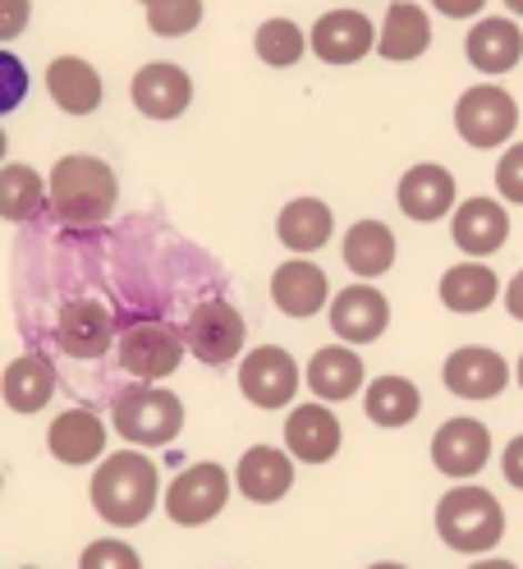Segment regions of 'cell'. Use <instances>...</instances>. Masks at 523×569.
<instances>
[{
	"label": "cell",
	"mask_w": 523,
	"mask_h": 569,
	"mask_svg": "<svg viewBox=\"0 0 523 569\" xmlns=\"http://www.w3.org/2000/svg\"><path fill=\"white\" fill-rule=\"evenodd\" d=\"M88 491H92V510L107 523L138 528L161 501V469L143 450H115L97 465Z\"/></svg>",
	"instance_id": "cell-1"
},
{
	"label": "cell",
	"mask_w": 523,
	"mask_h": 569,
	"mask_svg": "<svg viewBox=\"0 0 523 569\" xmlns=\"http://www.w3.org/2000/svg\"><path fill=\"white\" fill-rule=\"evenodd\" d=\"M47 189H51V211L64 226H74V230L107 226L115 202H120L115 170L101 157H88V152L60 157L56 170H51V180H47Z\"/></svg>",
	"instance_id": "cell-2"
},
{
	"label": "cell",
	"mask_w": 523,
	"mask_h": 569,
	"mask_svg": "<svg viewBox=\"0 0 523 569\" xmlns=\"http://www.w3.org/2000/svg\"><path fill=\"white\" fill-rule=\"evenodd\" d=\"M436 532L450 551L464 556H482L505 538V510L486 487H450L436 506Z\"/></svg>",
	"instance_id": "cell-3"
},
{
	"label": "cell",
	"mask_w": 523,
	"mask_h": 569,
	"mask_svg": "<svg viewBox=\"0 0 523 569\" xmlns=\"http://www.w3.org/2000/svg\"><path fill=\"white\" fill-rule=\"evenodd\" d=\"M111 427L143 450H161L184 432V400L174 390H161L157 381H133L115 396Z\"/></svg>",
	"instance_id": "cell-4"
},
{
	"label": "cell",
	"mask_w": 523,
	"mask_h": 569,
	"mask_svg": "<svg viewBox=\"0 0 523 569\" xmlns=\"http://www.w3.org/2000/svg\"><path fill=\"white\" fill-rule=\"evenodd\" d=\"M184 336L165 327V322H133L120 331V345H115V363L138 377V381H165L174 368L184 363Z\"/></svg>",
	"instance_id": "cell-5"
},
{
	"label": "cell",
	"mask_w": 523,
	"mask_h": 569,
	"mask_svg": "<svg viewBox=\"0 0 523 569\" xmlns=\"http://www.w3.org/2000/svg\"><path fill=\"white\" fill-rule=\"evenodd\" d=\"M455 129L477 152L501 148V142H510V133L519 129V106H514V97L505 88L477 83L455 101Z\"/></svg>",
	"instance_id": "cell-6"
},
{
	"label": "cell",
	"mask_w": 523,
	"mask_h": 569,
	"mask_svg": "<svg viewBox=\"0 0 523 569\" xmlns=\"http://www.w3.org/2000/svg\"><path fill=\"white\" fill-rule=\"evenodd\" d=\"M230 501V473L221 465H189L180 478H174L165 487V515L170 523H180V528H202V523H212Z\"/></svg>",
	"instance_id": "cell-7"
},
{
	"label": "cell",
	"mask_w": 523,
	"mask_h": 569,
	"mask_svg": "<svg viewBox=\"0 0 523 569\" xmlns=\"http://www.w3.org/2000/svg\"><path fill=\"white\" fill-rule=\"evenodd\" d=\"M184 340H189V353L207 368H225L234 353H243V340H249V327L243 317L225 303V299H207L189 312L184 322Z\"/></svg>",
	"instance_id": "cell-8"
},
{
	"label": "cell",
	"mask_w": 523,
	"mask_h": 569,
	"mask_svg": "<svg viewBox=\"0 0 523 569\" xmlns=\"http://www.w3.org/2000/svg\"><path fill=\"white\" fill-rule=\"evenodd\" d=\"M299 381H303L299 363L290 359L281 345H258L253 353H243V363H239V390H243V400L258 405V409H285V405H294Z\"/></svg>",
	"instance_id": "cell-9"
},
{
	"label": "cell",
	"mask_w": 523,
	"mask_h": 569,
	"mask_svg": "<svg viewBox=\"0 0 523 569\" xmlns=\"http://www.w3.org/2000/svg\"><path fill=\"white\" fill-rule=\"evenodd\" d=\"M492 459V427L477 422V418H450L436 427L432 437V465L445 473V478H477Z\"/></svg>",
	"instance_id": "cell-10"
},
{
	"label": "cell",
	"mask_w": 523,
	"mask_h": 569,
	"mask_svg": "<svg viewBox=\"0 0 523 569\" xmlns=\"http://www.w3.org/2000/svg\"><path fill=\"white\" fill-rule=\"evenodd\" d=\"M129 97L138 106V116H148V120H180L189 111V101H193V79L184 74L180 64L152 60V64H143L133 74Z\"/></svg>",
	"instance_id": "cell-11"
},
{
	"label": "cell",
	"mask_w": 523,
	"mask_h": 569,
	"mask_svg": "<svg viewBox=\"0 0 523 569\" xmlns=\"http://www.w3.org/2000/svg\"><path fill=\"white\" fill-rule=\"evenodd\" d=\"M391 327V303L376 284H344L331 299V331L344 345H372Z\"/></svg>",
	"instance_id": "cell-12"
},
{
	"label": "cell",
	"mask_w": 523,
	"mask_h": 569,
	"mask_svg": "<svg viewBox=\"0 0 523 569\" xmlns=\"http://www.w3.org/2000/svg\"><path fill=\"white\" fill-rule=\"evenodd\" d=\"M376 38H381V32L359 10H331V14H322L318 23H312V32H308L312 56L326 60V64H359L368 51H376Z\"/></svg>",
	"instance_id": "cell-13"
},
{
	"label": "cell",
	"mask_w": 523,
	"mask_h": 569,
	"mask_svg": "<svg viewBox=\"0 0 523 569\" xmlns=\"http://www.w3.org/2000/svg\"><path fill=\"white\" fill-rule=\"evenodd\" d=\"M445 386L460 400H496L510 386V363L486 345H464L445 359Z\"/></svg>",
	"instance_id": "cell-14"
},
{
	"label": "cell",
	"mask_w": 523,
	"mask_h": 569,
	"mask_svg": "<svg viewBox=\"0 0 523 569\" xmlns=\"http://www.w3.org/2000/svg\"><path fill=\"white\" fill-rule=\"evenodd\" d=\"M115 336V317L107 303L97 299H74L60 308V322H56V340L69 359H101L111 349Z\"/></svg>",
	"instance_id": "cell-15"
},
{
	"label": "cell",
	"mask_w": 523,
	"mask_h": 569,
	"mask_svg": "<svg viewBox=\"0 0 523 569\" xmlns=\"http://www.w3.org/2000/svg\"><path fill=\"white\" fill-rule=\"evenodd\" d=\"M344 441V427L340 418L326 409V400H312V405H299L290 418H285V450L303 465H326L335 459Z\"/></svg>",
	"instance_id": "cell-16"
},
{
	"label": "cell",
	"mask_w": 523,
	"mask_h": 569,
	"mask_svg": "<svg viewBox=\"0 0 523 569\" xmlns=\"http://www.w3.org/2000/svg\"><path fill=\"white\" fill-rule=\"evenodd\" d=\"M234 487L249 496L253 506H275L294 487V455L290 450H275V446L243 450L239 469H234Z\"/></svg>",
	"instance_id": "cell-17"
},
{
	"label": "cell",
	"mask_w": 523,
	"mask_h": 569,
	"mask_svg": "<svg viewBox=\"0 0 523 569\" xmlns=\"http://www.w3.org/2000/svg\"><path fill=\"white\" fill-rule=\"evenodd\" d=\"M331 299V284H326V271L308 258H290L275 267L271 276V303L281 308L285 317H318Z\"/></svg>",
	"instance_id": "cell-18"
},
{
	"label": "cell",
	"mask_w": 523,
	"mask_h": 569,
	"mask_svg": "<svg viewBox=\"0 0 523 569\" xmlns=\"http://www.w3.org/2000/svg\"><path fill=\"white\" fill-rule=\"evenodd\" d=\"M455 174H450L445 166L436 161H423V166H413L404 170V180H400V211L409 221H441L445 211H455Z\"/></svg>",
	"instance_id": "cell-19"
},
{
	"label": "cell",
	"mask_w": 523,
	"mask_h": 569,
	"mask_svg": "<svg viewBox=\"0 0 523 569\" xmlns=\"http://www.w3.org/2000/svg\"><path fill=\"white\" fill-rule=\"evenodd\" d=\"M450 234H455V243L469 258H492L496 248H505V239H510V211L496 198H469V202L455 207Z\"/></svg>",
	"instance_id": "cell-20"
},
{
	"label": "cell",
	"mask_w": 523,
	"mask_h": 569,
	"mask_svg": "<svg viewBox=\"0 0 523 569\" xmlns=\"http://www.w3.org/2000/svg\"><path fill=\"white\" fill-rule=\"evenodd\" d=\"M47 450L60 465L79 469V465H97L101 450H107V422L92 409H64L51 427H47Z\"/></svg>",
	"instance_id": "cell-21"
},
{
	"label": "cell",
	"mask_w": 523,
	"mask_h": 569,
	"mask_svg": "<svg viewBox=\"0 0 523 569\" xmlns=\"http://www.w3.org/2000/svg\"><path fill=\"white\" fill-rule=\"evenodd\" d=\"M303 381H308V390L318 400H331V405L354 400L363 390V359L354 353V345H344V340L340 345H322L318 353H312Z\"/></svg>",
	"instance_id": "cell-22"
},
{
	"label": "cell",
	"mask_w": 523,
	"mask_h": 569,
	"mask_svg": "<svg viewBox=\"0 0 523 569\" xmlns=\"http://www.w3.org/2000/svg\"><path fill=\"white\" fill-rule=\"evenodd\" d=\"M464 56L473 69H482V74H510V69L523 60V32L514 19H477L469 28V38H464Z\"/></svg>",
	"instance_id": "cell-23"
},
{
	"label": "cell",
	"mask_w": 523,
	"mask_h": 569,
	"mask_svg": "<svg viewBox=\"0 0 523 569\" xmlns=\"http://www.w3.org/2000/svg\"><path fill=\"white\" fill-rule=\"evenodd\" d=\"M47 92L60 106L64 116H92L107 88H101V74L83 60V56H56L47 64Z\"/></svg>",
	"instance_id": "cell-24"
},
{
	"label": "cell",
	"mask_w": 523,
	"mask_h": 569,
	"mask_svg": "<svg viewBox=\"0 0 523 569\" xmlns=\"http://www.w3.org/2000/svg\"><path fill=\"white\" fill-rule=\"evenodd\" d=\"M432 47V19L423 6L413 0H395L386 10V23H381V38H376V51L381 60H395V64H409Z\"/></svg>",
	"instance_id": "cell-25"
},
{
	"label": "cell",
	"mask_w": 523,
	"mask_h": 569,
	"mask_svg": "<svg viewBox=\"0 0 523 569\" xmlns=\"http://www.w3.org/2000/svg\"><path fill=\"white\" fill-rule=\"evenodd\" d=\"M275 234H281L290 253H318L335 234V211L322 198H294L275 217Z\"/></svg>",
	"instance_id": "cell-26"
},
{
	"label": "cell",
	"mask_w": 523,
	"mask_h": 569,
	"mask_svg": "<svg viewBox=\"0 0 523 569\" xmlns=\"http://www.w3.org/2000/svg\"><path fill=\"white\" fill-rule=\"evenodd\" d=\"M0 396H6V405L14 413L47 409L51 396H56V368H51V359H42V353H19V359H10L6 377H0Z\"/></svg>",
	"instance_id": "cell-27"
},
{
	"label": "cell",
	"mask_w": 523,
	"mask_h": 569,
	"mask_svg": "<svg viewBox=\"0 0 523 569\" xmlns=\"http://www.w3.org/2000/svg\"><path fill=\"white\" fill-rule=\"evenodd\" d=\"M340 248H344V267L363 280L386 276L395 267V230L386 221H354Z\"/></svg>",
	"instance_id": "cell-28"
},
{
	"label": "cell",
	"mask_w": 523,
	"mask_h": 569,
	"mask_svg": "<svg viewBox=\"0 0 523 569\" xmlns=\"http://www.w3.org/2000/svg\"><path fill=\"white\" fill-rule=\"evenodd\" d=\"M501 299V280L492 267H482L477 258L473 262H460L441 276V303L450 312H486Z\"/></svg>",
	"instance_id": "cell-29"
},
{
	"label": "cell",
	"mask_w": 523,
	"mask_h": 569,
	"mask_svg": "<svg viewBox=\"0 0 523 569\" xmlns=\"http://www.w3.org/2000/svg\"><path fill=\"white\" fill-rule=\"evenodd\" d=\"M423 409V396H418V386L409 377H376L368 381V396H363V413L376 422V427H409Z\"/></svg>",
	"instance_id": "cell-30"
},
{
	"label": "cell",
	"mask_w": 523,
	"mask_h": 569,
	"mask_svg": "<svg viewBox=\"0 0 523 569\" xmlns=\"http://www.w3.org/2000/svg\"><path fill=\"white\" fill-rule=\"evenodd\" d=\"M42 207H51V189L38 180V170H28L19 161L0 170V211H6V221H28Z\"/></svg>",
	"instance_id": "cell-31"
},
{
	"label": "cell",
	"mask_w": 523,
	"mask_h": 569,
	"mask_svg": "<svg viewBox=\"0 0 523 569\" xmlns=\"http://www.w3.org/2000/svg\"><path fill=\"white\" fill-rule=\"evenodd\" d=\"M308 47H312V42H308V32H303L294 19H266V23L253 32V51H258V60L271 64V69H290V64H299Z\"/></svg>",
	"instance_id": "cell-32"
},
{
	"label": "cell",
	"mask_w": 523,
	"mask_h": 569,
	"mask_svg": "<svg viewBox=\"0 0 523 569\" xmlns=\"http://www.w3.org/2000/svg\"><path fill=\"white\" fill-rule=\"evenodd\" d=\"M202 23V0H157L148 6V28L157 38H184Z\"/></svg>",
	"instance_id": "cell-33"
},
{
	"label": "cell",
	"mask_w": 523,
	"mask_h": 569,
	"mask_svg": "<svg viewBox=\"0 0 523 569\" xmlns=\"http://www.w3.org/2000/svg\"><path fill=\"white\" fill-rule=\"evenodd\" d=\"M79 569H143V556H138L129 542H120V538H107V542L83 547Z\"/></svg>",
	"instance_id": "cell-34"
},
{
	"label": "cell",
	"mask_w": 523,
	"mask_h": 569,
	"mask_svg": "<svg viewBox=\"0 0 523 569\" xmlns=\"http://www.w3.org/2000/svg\"><path fill=\"white\" fill-rule=\"evenodd\" d=\"M496 189H501L505 202L523 207V142L505 148V157L496 161Z\"/></svg>",
	"instance_id": "cell-35"
},
{
	"label": "cell",
	"mask_w": 523,
	"mask_h": 569,
	"mask_svg": "<svg viewBox=\"0 0 523 569\" xmlns=\"http://www.w3.org/2000/svg\"><path fill=\"white\" fill-rule=\"evenodd\" d=\"M0 69H6V97H0V111H14L23 101V88H28V74L14 51H0Z\"/></svg>",
	"instance_id": "cell-36"
},
{
	"label": "cell",
	"mask_w": 523,
	"mask_h": 569,
	"mask_svg": "<svg viewBox=\"0 0 523 569\" xmlns=\"http://www.w3.org/2000/svg\"><path fill=\"white\" fill-rule=\"evenodd\" d=\"M28 0H0V42H14L28 23Z\"/></svg>",
	"instance_id": "cell-37"
},
{
	"label": "cell",
	"mask_w": 523,
	"mask_h": 569,
	"mask_svg": "<svg viewBox=\"0 0 523 569\" xmlns=\"http://www.w3.org/2000/svg\"><path fill=\"white\" fill-rule=\"evenodd\" d=\"M501 469H505V482L523 491V437H514V441L505 446V455H501Z\"/></svg>",
	"instance_id": "cell-38"
},
{
	"label": "cell",
	"mask_w": 523,
	"mask_h": 569,
	"mask_svg": "<svg viewBox=\"0 0 523 569\" xmlns=\"http://www.w3.org/2000/svg\"><path fill=\"white\" fill-rule=\"evenodd\" d=\"M432 6L445 14V19H473L486 0H432Z\"/></svg>",
	"instance_id": "cell-39"
},
{
	"label": "cell",
	"mask_w": 523,
	"mask_h": 569,
	"mask_svg": "<svg viewBox=\"0 0 523 569\" xmlns=\"http://www.w3.org/2000/svg\"><path fill=\"white\" fill-rule=\"evenodd\" d=\"M505 308H510V317H514V322H523V271L505 284Z\"/></svg>",
	"instance_id": "cell-40"
},
{
	"label": "cell",
	"mask_w": 523,
	"mask_h": 569,
	"mask_svg": "<svg viewBox=\"0 0 523 569\" xmlns=\"http://www.w3.org/2000/svg\"><path fill=\"white\" fill-rule=\"evenodd\" d=\"M469 569H519L514 560H477V565H469Z\"/></svg>",
	"instance_id": "cell-41"
},
{
	"label": "cell",
	"mask_w": 523,
	"mask_h": 569,
	"mask_svg": "<svg viewBox=\"0 0 523 569\" xmlns=\"http://www.w3.org/2000/svg\"><path fill=\"white\" fill-rule=\"evenodd\" d=\"M368 569H409V565H395V560H381V565H368Z\"/></svg>",
	"instance_id": "cell-42"
},
{
	"label": "cell",
	"mask_w": 523,
	"mask_h": 569,
	"mask_svg": "<svg viewBox=\"0 0 523 569\" xmlns=\"http://www.w3.org/2000/svg\"><path fill=\"white\" fill-rule=\"evenodd\" d=\"M505 10H514V14L523 19V0H505Z\"/></svg>",
	"instance_id": "cell-43"
},
{
	"label": "cell",
	"mask_w": 523,
	"mask_h": 569,
	"mask_svg": "<svg viewBox=\"0 0 523 569\" xmlns=\"http://www.w3.org/2000/svg\"><path fill=\"white\" fill-rule=\"evenodd\" d=\"M514 377H519V386H523V353H519V368H514Z\"/></svg>",
	"instance_id": "cell-44"
},
{
	"label": "cell",
	"mask_w": 523,
	"mask_h": 569,
	"mask_svg": "<svg viewBox=\"0 0 523 569\" xmlns=\"http://www.w3.org/2000/svg\"><path fill=\"white\" fill-rule=\"evenodd\" d=\"M138 6H157V0H138Z\"/></svg>",
	"instance_id": "cell-45"
},
{
	"label": "cell",
	"mask_w": 523,
	"mask_h": 569,
	"mask_svg": "<svg viewBox=\"0 0 523 569\" xmlns=\"http://www.w3.org/2000/svg\"><path fill=\"white\" fill-rule=\"evenodd\" d=\"M23 569H32V565H23Z\"/></svg>",
	"instance_id": "cell-46"
}]
</instances>
